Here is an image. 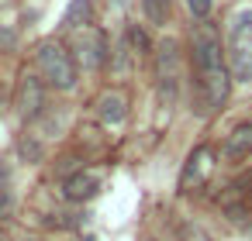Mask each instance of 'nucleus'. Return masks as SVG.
<instances>
[{"label": "nucleus", "mask_w": 252, "mask_h": 241, "mask_svg": "<svg viewBox=\"0 0 252 241\" xmlns=\"http://www.w3.org/2000/svg\"><path fill=\"white\" fill-rule=\"evenodd\" d=\"M214 152L211 148H197L190 159H187V169H183V179H180V186L183 189H190V183H204L207 176H211V169H214Z\"/></svg>", "instance_id": "7"}, {"label": "nucleus", "mask_w": 252, "mask_h": 241, "mask_svg": "<svg viewBox=\"0 0 252 241\" xmlns=\"http://www.w3.org/2000/svg\"><path fill=\"white\" fill-rule=\"evenodd\" d=\"M249 152H252V124H238L224 141V159L228 162H245Z\"/></svg>", "instance_id": "8"}, {"label": "nucleus", "mask_w": 252, "mask_h": 241, "mask_svg": "<svg viewBox=\"0 0 252 241\" xmlns=\"http://www.w3.org/2000/svg\"><path fill=\"white\" fill-rule=\"evenodd\" d=\"M38 73L56 90H73L76 86V59L59 42H42L38 45Z\"/></svg>", "instance_id": "3"}, {"label": "nucleus", "mask_w": 252, "mask_h": 241, "mask_svg": "<svg viewBox=\"0 0 252 241\" xmlns=\"http://www.w3.org/2000/svg\"><path fill=\"white\" fill-rule=\"evenodd\" d=\"M211 4H214V0H187V7H190L193 18H207L211 14Z\"/></svg>", "instance_id": "14"}, {"label": "nucleus", "mask_w": 252, "mask_h": 241, "mask_svg": "<svg viewBox=\"0 0 252 241\" xmlns=\"http://www.w3.org/2000/svg\"><path fill=\"white\" fill-rule=\"evenodd\" d=\"M156 80H159V97L166 104L176 100V86H180V52H176V42L166 38L159 45V59H156Z\"/></svg>", "instance_id": "4"}, {"label": "nucleus", "mask_w": 252, "mask_h": 241, "mask_svg": "<svg viewBox=\"0 0 252 241\" xmlns=\"http://www.w3.org/2000/svg\"><path fill=\"white\" fill-rule=\"evenodd\" d=\"M228 69L235 80H252V11H238L228 25Z\"/></svg>", "instance_id": "2"}, {"label": "nucleus", "mask_w": 252, "mask_h": 241, "mask_svg": "<svg viewBox=\"0 0 252 241\" xmlns=\"http://www.w3.org/2000/svg\"><path fill=\"white\" fill-rule=\"evenodd\" d=\"M80 21H83V25L90 21V0H73L69 11H66V18H63L66 28H80Z\"/></svg>", "instance_id": "12"}, {"label": "nucleus", "mask_w": 252, "mask_h": 241, "mask_svg": "<svg viewBox=\"0 0 252 241\" xmlns=\"http://www.w3.org/2000/svg\"><path fill=\"white\" fill-rule=\"evenodd\" d=\"M193 66H197V97H200V114L221 107L228 100V66L221 55V35L211 21L200 18V25H193Z\"/></svg>", "instance_id": "1"}, {"label": "nucleus", "mask_w": 252, "mask_h": 241, "mask_svg": "<svg viewBox=\"0 0 252 241\" xmlns=\"http://www.w3.org/2000/svg\"><path fill=\"white\" fill-rule=\"evenodd\" d=\"M45 107V86L38 76H25L18 86V110L25 117H38V110Z\"/></svg>", "instance_id": "6"}, {"label": "nucleus", "mask_w": 252, "mask_h": 241, "mask_svg": "<svg viewBox=\"0 0 252 241\" xmlns=\"http://www.w3.org/2000/svg\"><path fill=\"white\" fill-rule=\"evenodd\" d=\"M128 42H131V49H135V55H149V38H145V31L142 28H128Z\"/></svg>", "instance_id": "13"}, {"label": "nucleus", "mask_w": 252, "mask_h": 241, "mask_svg": "<svg viewBox=\"0 0 252 241\" xmlns=\"http://www.w3.org/2000/svg\"><path fill=\"white\" fill-rule=\"evenodd\" d=\"M66 200H73V203H80V200H90V196H97V189H100V179L94 176V172H76V176H69L66 179Z\"/></svg>", "instance_id": "9"}, {"label": "nucleus", "mask_w": 252, "mask_h": 241, "mask_svg": "<svg viewBox=\"0 0 252 241\" xmlns=\"http://www.w3.org/2000/svg\"><path fill=\"white\" fill-rule=\"evenodd\" d=\"M142 11H145V18L152 25H166L173 7H169V0H142Z\"/></svg>", "instance_id": "11"}, {"label": "nucleus", "mask_w": 252, "mask_h": 241, "mask_svg": "<svg viewBox=\"0 0 252 241\" xmlns=\"http://www.w3.org/2000/svg\"><path fill=\"white\" fill-rule=\"evenodd\" d=\"M104 52H107L104 35L83 25V31H80V38H76V59H80L87 69H97V66L104 62Z\"/></svg>", "instance_id": "5"}, {"label": "nucleus", "mask_w": 252, "mask_h": 241, "mask_svg": "<svg viewBox=\"0 0 252 241\" xmlns=\"http://www.w3.org/2000/svg\"><path fill=\"white\" fill-rule=\"evenodd\" d=\"M97 114H100L104 124H121L125 114H128V100H125V93H118V90L104 93V97L97 100Z\"/></svg>", "instance_id": "10"}]
</instances>
